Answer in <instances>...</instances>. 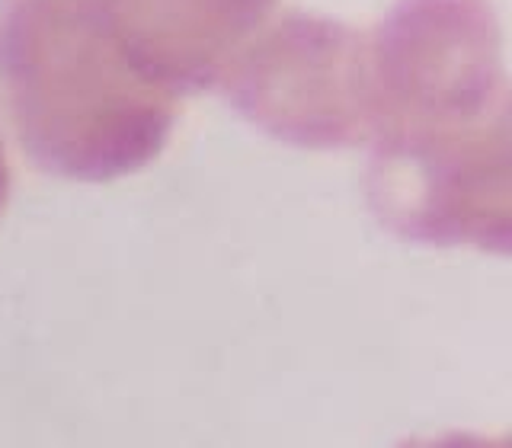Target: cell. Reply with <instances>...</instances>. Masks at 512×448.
Wrapping results in <instances>:
<instances>
[{"mask_svg":"<svg viewBox=\"0 0 512 448\" xmlns=\"http://www.w3.org/2000/svg\"><path fill=\"white\" fill-rule=\"evenodd\" d=\"M0 93L32 164L80 183L144 170L180 116L176 96L132 71L96 0H10Z\"/></svg>","mask_w":512,"mask_h":448,"instance_id":"1","label":"cell"},{"mask_svg":"<svg viewBox=\"0 0 512 448\" xmlns=\"http://www.w3.org/2000/svg\"><path fill=\"white\" fill-rule=\"evenodd\" d=\"M368 61L375 138L509 116L503 26L490 0H397L368 29Z\"/></svg>","mask_w":512,"mask_h":448,"instance_id":"2","label":"cell"},{"mask_svg":"<svg viewBox=\"0 0 512 448\" xmlns=\"http://www.w3.org/2000/svg\"><path fill=\"white\" fill-rule=\"evenodd\" d=\"M218 87L247 122L295 148H356L375 138L368 29L324 13H279Z\"/></svg>","mask_w":512,"mask_h":448,"instance_id":"3","label":"cell"},{"mask_svg":"<svg viewBox=\"0 0 512 448\" xmlns=\"http://www.w3.org/2000/svg\"><path fill=\"white\" fill-rule=\"evenodd\" d=\"M372 144L365 189L384 228L420 244L509 253V116Z\"/></svg>","mask_w":512,"mask_h":448,"instance_id":"4","label":"cell"},{"mask_svg":"<svg viewBox=\"0 0 512 448\" xmlns=\"http://www.w3.org/2000/svg\"><path fill=\"white\" fill-rule=\"evenodd\" d=\"M132 71L170 96L218 87L279 0H96Z\"/></svg>","mask_w":512,"mask_h":448,"instance_id":"5","label":"cell"},{"mask_svg":"<svg viewBox=\"0 0 512 448\" xmlns=\"http://www.w3.org/2000/svg\"><path fill=\"white\" fill-rule=\"evenodd\" d=\"M397 448H509L506 439H487V436H471V432H448L439 439H407Z\"/></svg>","mask_w":512,"mask_h":448,"instance_id":"6","label":"cell"},{"mask_svg":"<svg viewBox=\"0 0 512 448\" xmlns=\"http://www.w3.org/2000/svg\"><path fill=\"white\" fill-rule=\"evenodd\" d=\"M7 199H10V164H7L4 138H0V212L7 208Z\"/></svg>","mask_w":512,"mask_h":448,"instance_id":"7","label":"cell"}]
</instances>
